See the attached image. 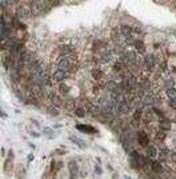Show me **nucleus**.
Here are the masks:
<instances>
[{"label": "nucleus", "mask_w": 176, "mask_h": 179, "mask_svg": "<svg viewBox=\"0 0 176 179\" xmlns=\"http://www.w3.org/2000/svg\"><path fill=\"white\" fill-rule=\"evenodd\" d=\"M169 158L173 163H176V151H169Z\"/></svg>", "instance_id": "32"}, {"label": "nucleus", "mask_w": 176, "mask_h": 179, "mask_svg": "<svg viewBox=\"0 0 176 179\" xmlns=\"http://www.w3.org/2000/svg\"><path fill=\"white\" fill-rule=\"evenodd\" d=\"M175 1H176V0H175Z\"/></svg>", "instance_id": "38"}, {"label": "nucleus", "mask_w": 176, "mask_h": 179, "mask_svg": "<svg viewBox=\"0 0 176 179\" xmlns=\"http://www.w3.org/2000/svg\"><path fill=\"white\" fill-rule=\"evenodd\" d=\"M65 108L68 110V111H73L75 112V110H76V103H75V100L73 99H69V100H67L64 103Z\"/></svg>", "instance_id": "16"}, {"label": "nucleus", "mask_w": 176, "mask_h": 179, "mask_svg": "<svg viewBox=\"0 0 176 179\" xmlns=\"http://www.w3.org/2000/svg\"><path fill=\"white\" fill-rule=\"evenodd\" d=\"M59 92H60V94H63V95H65V94H68V92H69V87L67 86V84H65L64 82H63V83H60V84H59Z\"/></svg>", "instance_id": "21"}, {"label": "nucleus", "mask_w": 176, "mask_h": 179, "mask_svg": "<svg viewBox=\"0 0 176 179\" xmlns=\"http://www.w3.org/2000/svg\"><path fill=\"white\" fill-rule=\"evenodd\" d=\"M47 3L50 4V5H59L61 3V0H46Z\"/></svg>", "instance_id": "29"}, {"label": "nucleus", "mask_w": 176, "mask_h": 179, "mask_svg": "<svg viewBox=\"0 0 176 179\" xmlns=\"http://www.w3.org/2000/svg\"><path fill=\"white\" fill-rule=\"evenodd\" d=\"M157 156H159V160L164 162V160H167L169 158V152L167 151V150H159V152H157Z\"/></svg>", "instance_id": "17"}, {"label": "nucleus", "mask_w": 176, "mask_h": 179, "mask_svg": "<svg viewBox=\"0 0 176 179\" xmlns=\"http://www.w3.org/2000/svg\"><path fill=\"white\" fill-rule=\"evenodd\" d=\"M34 158H35V156L32 155V154H31V155H28V156H27V160H28V162H32V160H34Z\"/></svg>", "instance_id": "35"}, {"label": "nucleus", "mask_w": 176, "mask_h": 179, "mask_svg": "<svg viewBox=\"0 0 176 179\" xmlns=\"http://www.w3.org/2000/svg\"><path fill=\"white\" fill-rule=\"evenodd\" d=\"M68 168H69V174L72 176H76L77 174H79V166H77V163L75 160H71V162H69Z\"/></svg>", "instance_id": "11"}, {"label": "nucleus", "mask_w": 176, "mask_h": 179, "mask_svg": "<svg viewBox=\"0 0 176 179\" xmlns=\"http://www.w3.org/2000/svg\"><path fill=\"white\" fill-rule=\"evenodd\" d=\"M157 152H159V150H157L155 146H152V144H149L148 147H147V152H146V156L147 158H149V159H153L155 156H157Z\"/></svg>", "instance_id": "10"}, {"label": "nucleus", "mask_w": 176, "mask_h": 179, "mask_svg": "<svg viewBox=\"0 0 176 179\" xmlns=\"http://www.w3.org/2000/svg\"><path fill=\"white\" fill-rule=\"evenodd\" d=\"M155 138H156V140L161 142V140H164V139H165V133L160 130V131H157V134H156V136H155Z\"/></svg>", "instance_id": "25"}, {"label": "nucleus", "mask_w": 176, "mask_h": 179, "mask_svg": "<svg viewBox=\"0 0 176 179\" xmlns=\"http://www.w3.org/2000/svg\"><path fill=\"white\" fill-rule=\"evenodd\" d=\"M91 75H92V78H93V80H95V82H101V80L104 79V72H103V70H101V68H97V67L92 70Z\"/></svg>", "instance_id": "6"}, {"label": "nucleus", "mask_w": 176, "mask_h": 179, "mask_svg": "<svg viewBox=\"0 0 176 179\" xmlns=\"http://www.w3.org/2000/svg\"><path fill=\"white\" fill-rule=\"evenodd\" d=\"M54 154H56V155H64L65 150H63V148H56V150L54 151Z\"/></svg>", "instance_id": "31"}, {"label": "nucleus", "mask_w": 176, "mask_h": 179, "mask_svg": "<svg viewBox=\"0 0 176 179\" xmlns=\"http://www.w3.org/2000/svg\"><path fill=\"white\" fill-rule=\"evenodd\" d=\"M96 172H97V175H101V168L99 167V166H96Z\"/></svg>", "instance_id": "34"}, {"label": "nucleus", "mask_w": 176, "mask_h": 179, "mask_svg": "<svg viewBox=\"0 0 176 179\" xmlns=\"http://www.w3.org/2000/svg\"><path fill=\"white\" fill-rule=\"evenodd\" d=\"M8 154H9V155H8V159L5 160V163H4V171L5 172H9L12 170V167H13V166H12V162H13V151H12V150H9V152H8Z\"/></svg>", "instance_id": "7"}, {"label": "nucleus", "mask_w": 176, "mask_h": 179, "mask_svg": "<svg viewBox=\"0 0 176 179\" xmlns=\"http://www.w3.org/2000/svg\"><path fill=\"white\" fill-rule=\"evenodd\" d=\"M156 64H157L156 58H155L153 55H146L144 59H143V66H144V68L148 70V71H153V70H155Z\"/></svg>", "instance_id": "1"}, {"label": "nucleus", "mask_w": 176, "mask_h": 179, "mask_svg": "<svg viewBox=\"0 0 176 179\" xmlns=\"http://www.w3.org/2000/svg\"><path fill=\"white\" fill-rule=\"evenodd\" d=\"M168 106L176 111V99H168Z\"/></svg>", "instance_id": "28"}, {"label": "nucleus", "mask_w": 176, "mask_h": 179, "mask_svg": "<svg viewBox=\"0 0 176 179\" xmlns=\"http://www.w3.org/2000/svg\"><path fill=\"white\" fill-rule=\"evenodd\" d=\"M136 135H138V143L140 144L142 147H148V146H149V136H148V134H147L146 131L140 130V131L136 133Z\"/></svg>", "instance_id": "2"}, {"label": "nucleus", "mask_w": 176, "mask_h": 179, "mask_svg": "<svg viewBox=\"0 0 176 179\" xmlns=\"http://www.w3.org/2000/svg\"><path fill=\"white\" fill-rule=\"evenodd\" d=\"M111 38H112V40H114V42L119 43V42H120V39L123 38L120 30H115V28H114V30H112V32H111Z\"/></svg>", "instance_id": "14"}, {"label": "nucleus", "mask_w": 176, "mask_h": 179, "mask_svg": "<svg viewBox=\"0 0 176 179\" xmlns=\"http://www.w3.org/2000/svg\"><path fill=\"white\" fill-rule=\"evenodd\" d=\"M153 114H155V115H157V116L164 118V114L161 112V110H159V108H153Z\"/></svg>", "instance_id": "30"}, {"label": "nucleus", "mask_w": 176, "mask_h": 179, "mask_svg": "<svg viewBox=\"0 0 176 179\" xmlns=\"http://www.w3.org/2000/svg\"><path fill=\"white\" fill-rule=\"evenodd\" d=\"M1 156H3V158L5 156V150H4V148H1Z\"/></svg>", "instance_id": "36"}, {"label": "nucleus", "mask_w": 176, "mask_h": 179, "mask_svg": "<svg viewBox=\"0 0 176 179\" xmlns=\"http://www.w3.org/2000/svg\"><path fill=\"white\" fill-rule=\"evenodd\" d=\"M48 114L50 115H54V116H56V115H59V111H58V107H55V106H52V107H48Z\"/></svg>", "instance_id": "23"}, {"label": "nucleus", "mask_w": 176, "mask_h": 179, "mask_svg": "<svg viewBox=\"0 0 176 179\" xmlns=\"http://www.w3.org/2000/svg\"><path fill=\"white\" fill-rule=\"evenodd\" d=\"M149 167L152 168L155 174H160L163 171V166L160 164V160H149Z\"/></svg>", "instance_id": "9"}, {"label": "nucleus", "mask_w": 176, "mask_h": 179, "mask_svg": "<svg viewBox=\"0 0 176 179\" xmlns=\"http://www.w3.org/2000/svg\"><path fill=\"white\" fill-rule=\"evenodd\" d=\"M173 86H175V80H173L172 78H167V79L164 80V88H165V90L173 88Z\"/></svg>", "instance_id": "18"}, {"label": "nucleus", "mask_w": 176, "mask_h": 179, "mask_svg": "<svg viewBox=\"0 0 176 179\" xmlns=\"http://www.w3.org/2000/svg\"><path fill=\"white\" fill-rule=\"evenodd\" d=\"M126 179H132V178H130V176H126Z\"/></svg>", "instance_id": "37"}, {"label": "nucleus", "mask_w": 176, "mask_h": 179, "mask_svg": "<svg viewBox=\"0 0 176 179\" xmlns=\"http://www.w3.org/2000/svg\"><path fill=\"white\" fill-rule=\"evenodd\" d=\"M43 134H44L47 138H50V139L55 136V131H54V130H51V129H44V133H43Z\"/></svg>", "instance_id": "24"}, {"label": "nucleus", "mask_w": 176, "mask_h": 179, "mask_svg": "<svg viewBox=\"0 0 176 179\" xmlns=\"http://www.w3.org/2000/svg\"><path fill=\"white\" fill-rule=\"evenodd\" d=\"M50 100H51V103H52V106H55V107L63 106V99H61L59 95H56V94H54V95L50 98Z\"/></svg>", "instance_id": "12"}, {"label": "nucleus", "mask_w": 176, "mask_h": 179, "mask_svg": "<svg viewBox=\"0 0 176 179\" xmlns=\"http://www.w3.org/2000/svg\"><path fill=\"white\" fill-rule=\"evenodd\" d=\"M130 156H131V159H138V160H139L142 155H140V154H139L138 151H135V150H132V151L130 152Z\"/></svg>", "instance_id": "27"}, {"label": "nucleus", "mask_w": 176, "mask_h": 179, "mask_svg": "<svg viewBox=\"0 0 176 179\" xmlns=\"http://www.w3.org/2000/svg\"><path fill=\"white\" fill-rule=\"evenodd\" d=\"M112 68H114V71H115V72H122L123 68H124V64H123L120 60H118V62L114 63V67H112Z\"/></svg>", "instance_id": "19"}, {"label": "nucleus", "mask_w": 176, "mask_h": 179, "mask_svg": "<svg viewBox=\"0 0 176 179\" xmlns=\"http://www.w3.org/2000/svg\"><path fill=\"white\" fill-rule=\"evenodd\" d=\"M143 118V110L142 108H136L134 112V120L140 122V119Z\"/></svg>", "instance_id": "20"}, {"label": "nucleus", "mask_w": 176, "mask_h": 179, "mask_svg": "<svg viewBox=\"0 0 176 179\" xmlns=\"http://www.w3.org/2000/svg\"><path fill=\"white\" fill-rule=\"evenodd\" d=\"M159 129L161 130V131H169L171 130V123H169L168 120H160L159 122Z\"/></svg>", "instance_id": "15"}, {"label": "nucleus", "mask_w": 176, "mask_h": 179, "mask_svg": "<svg viewBox=\"0 0 176 179\" xmlns=\"http://www.w3.org/2000/svg\"><path fill=\"white\" fill-rule=\"evenodd\" d=\"M69 76L68 72H65V71H61V70H56L52 75V79H54L55 82H59V83H63L65 79Z\"/></svg>", "instance_id": "3"}, {"label": "nucleus", "mask_w": 176, "mask_h": 179, "mask_svg": "<svg viewBox=\"0 0 176 179\" xmlns=\"http://www.w3.org/2000/svg\"><path fill=\"white\" fill-rule=\"evenodd\" d=\"M159 68H160L161 72H165V71L168 70V63L165 62V60H164V62H161L160 64H159Z\"/></svg>", "instance_id": "26"}, {"label": "nucleus", "mask_w": 176, "mask_h": 179, "mask_svg": "<svg viewBox=\"0 0 176 179\" xmlns=\"http://www.w3.org/2000/svg\"><path fill=\"white\" fill-rule=\"evenodd\" d=\"M58 51H59V55L60 56H64V55H69V54H73V48L72 46H69V44H60L58 47Z\"/></svg>", "instance_id": "4"}, {"label": "nucleus", "mask_w": 176, "mask_h": 179, "mask_svg": "<svg viewBox=\"0 0 176 179\" xmlns=\"http://www.w3.org/2000/svg\"><path fill=\"white\" fill-rule=\"evenodd\" d=\"M134 48H135V51L138 52V54H146V44L143 43V40H140V39H135V42H134Z\"/></svg>", "instance_id": "5"}, {"label": "nucleus", "mask_w": 176, "mask_h": 179, "mask_svg": "<svg viewBox=\"0 0 176 179\" xmlns=\"http://www.w3.org/2000/svg\"><path fill=\"white\" fill-rule=\"evenodd\" d=\"M61 166H63V162H58V163H56V166H55V170H56V171H58V170H60Z\"/></svg>", "instance_id": "33"}, {"label": "nucleus", "mask_w": 176, "mask_h": 179, "mask_svg": "<svg viewBox=\"0 0 176 179\" xmlns=\"http://www.w3.org/2000/svg\"><path fill=\"white\" fill-rule=\"evenodd\" d=\"M69 140H71L72 143H75L76 146H79L80 148H85V147H87V144H85L84 140H81L80 138H77V136H69Z\"/></svg>", "instance_id": "13"}, {"label": "nucleus", "mask_w": 176, "mask_h": 179, "mask_svg": "<svg viewBox=\"0 0 176 179\" xmlns=\"http://www.w3.org/2000/svg\"><path fill=\"white\" fill-rule=\"evenodd\" d=\"M75 115H76L77 118H84L85 108H83V107H77V108L75 110Z\"/></svg>", "instance_id": "22"}, {"label": "nucleus", "mask_w": 176, "mask_h": 179, "mask_svg": "<svg viewBox=\"0 0 176 179\" xmlns=\"http://www.w3.org/2000/svg\"><path fill=\"white\" fill-rule=\"evenodd\" d=\"M76 129L79 130V131H83V133H87V134H96L97 133V130H96L95 127L89 126V124H77Z\"/></svg>", "instance_id": "8"}]
</instances>
